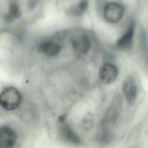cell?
Masks as SVG:
<instances>
[{"label": "cell", "instance_id": "4fadbf2b", "mask_svg": "<svg viewBox=\"0 0 148 148\" xmlns=\"http://www.w3.org/2000/svg\"><path fill=\"white\" fill-rule=\"evenodd\" d=\"M82 124V128L84 131H89L93 125V120L91 116H87L84 119Z\"/></svg>", "mask_w": 148, "mask_h": 148}, {"label": "cell", "instance_id": "5b68a950", "mask_svg": "<svg viewBox=\"0 0 148 148\" xmlns=\"http://www.w3.org/2000/svg\"><path fill=\"white\" fill-rule=\"evenodd\" d=\"M124 11V7L121 3L116 2L108 3L103 8V17L109 23L116 24L122 20Z\"/></svg>", "mask_w": 148, "mask_h": 148}, {"label": "cell", "instance_id": "8992f818", "mask_svg": "<svg viewBox=\"0 0 148 148\" xmlns=\"http://www.w3.org/2000/svg\"><path fill=\"white\" fill-rule=\"evenodd\" d=\"M135 26L131 23L124 34L116 42V47L118 49L123 51L132 50L134 46Z\"/></svg>", "mask_w": 148, "mask_h": 148}, {"label": "cell", "instance_id": "9c48e42d", "mask_svg": "<svg viewBox=\"0 0 148 148\" xmlns=\"http://www.w3.org/2000/svg\"><path fill=\"white\" fill-rule=\"evenodd\" d=\"M72 42L74 50L80 54H86L91 47L90 41L85 36L76 37L73 39Z\"/></svg>", "mask_w": 148, "mask_h": 148}, {"label": "cell", "instance_id": "8fae6325", "mask_svg": "<svg viewBox=\"0 0 148 148\" xmlns=\"http://www.w3.org/2000/svg\"><path fill=\"white\" fill-rule=\"evenodd\" d=\"M114 134L112 130L99 127L96 134V142L100 145H106L109 144L113 139Z\"/></svg>", "mask_w": 148, "mask_h": 148}, {"label": "cell", "instance_id": "ba28073f", "mask_svg": "<svg viewBox=\"0 0 148 148\" xmlns=\"http://www.w3.org/2000/svg\"><path fill=\"white\" fill-rule=\"evenodd\" d=\"M17 136L10 127H0V148H13L16 143Z\"/></svg>", "mask_w": 148, "mask_h": 148}, {"label": "cell", "instance_id": "30bf717a", "mask_svg": "<svg viewBox=\"0 0 148 148\" xmlns=\"http://www.w3.org/2000/svg\"><path fill=\"white\" fill-rule=\"evenodd\" d=\"M38 50L46 55L55 56L60 53L61 47L56 42L47 41L41 43L38 46Z\"/></svg>", "mask_w": 148, "mask_h": 148}, {"label": "cell", "instance_id": "277c9868", "mask_svg": "<svg viewBox=\"0 0 148 148\" xmlns=\"http://www.w3.org/2000/svg\"><path fill=\"white\" fill-rule=\"evenodd\" d=\"M139 89L138 84L133 75H129L123 81L122 85V92L127 103L133 106L136 102L139 95Z\"/></svg>", "mask_w": 148, "mask_h": 148}, {"label": "cell", "instance_id": "3957f363", "mask_svg": "<svg viewBox=\"0 0 148 148\" xmlns=\"http://www.w3.org/2000/svg\"><path fill=\"white\" fill-rule=\"evenodd\" d=\"M64 121H60V124L58 129V135L61 140L65 143L79 147L83 145L81 137Z\"/></svg>", "mask_w": 148, "mask_h": 148}, {"label": "cell", "instance_id": "7c38bea8", "mask_svg": "<svg viewBox=\"0 0 148 148\" xmlns=\"http://www.w3.org/2000/svg\"><path fill=\"white\" fill-rule=\"evenodd\" d=\"M21 16L20 9L17 4L12 3L10 5L8 12L6 16L7 20L12 21L15 19H17Z\"/></svg>", "mask_w": 148, "mask_h": 148}, {"label": "cell", "instance_id": "52a82bcc", "mask_svg": "<svg viewBox=\"0 0 148 148\" xmlns=\"http://www.w3.org/2000/svg\"><path fill=\"white\" fill-rule=\"evenodd\" d=\"M119 75V69L114 64L111 63H104L99 70L100 80L104 84H110L114 82Z\"/></svg>", "mask_w": 148, "mask_h": 148}, {"label": "cell", "instance_id": "7a4b0ae2", "mask_svg": "<svg viewBox=\"0 0 148 148\" xmlns=\"http://www.w3.org/2000/svg\"><path fill=\"white\" fill-rule=\"evenodd\" d=\"M21 101V92L14 87H7L0 94V105L8 111H12L18 108Z\"/></svg>", "mask_w": 148, "mask_h": 148}, {"label": "cell", "instance_id": "6da1fadb", "mask_svg": "<svg viewBox=\"0 0 148 148\" xmlns=\"http://www.w3.org/2000/svg\"><path fill=\"white\" fill-rule=\"evenodd\" d=\"M121 109V99L120 96L116 95L105 111L99 128L112 130L117 122Z\"/></svg>", "mask_w": 148, "mask_h": 148}]
</instances>
